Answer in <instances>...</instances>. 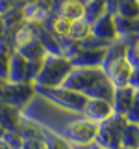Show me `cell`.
<instances>
[{
    "label": "cell",
    "instance_id": "obj_1",
    "mask_svg": "<svg viewBox=\"0 0 139 149\" xmlns=\"http://www.w3.org/2000/svg\"><path fill=\"white\" fill-rule=\"evenodd\" d=\"M61 88L83 93L87 99H106L111 101L115 86L109 82L102 67H72Z\"/></svg>",
    "mask_w": 139,
    "mask_h": 149
},
{
    "label": "cell",
    "instance_id": "obj_2",
    "mask_svg": "<svg viewBox=\"0 0 139 149\" xmlns=\"http://www.w3.org/2000/svg\"><path fill=\"white\" fill-rule=\"evenodd\" d=\"M34 90L45 101H50V104H58L63 110L72 112V114H82L83 106L89 101L83 93H78L74 90H67V88H61V86L59 88H46V86L34 84Z\"/></svg>",
    "mask_w": 139,
    "mask_h": 149
},
{
    "label": "cell",
    "instance_id": "obj_3",
    "mask_svg": "<svg viewBox=\"0 0 139 149\" xmlns=\"http://www.w3.org/2000/svg\"><path fill=\"white\" fill-rule=\"evenodd\" d=\"M72 71V63L65 56H56V54H46L41 73L35 77L34 84L37 86H46V88H59L67 74Z\"/></svg>",
    "mask_w": 139,
    "mask_h": 149
},
{
    "label": "cell",
    "instance_id": "obj_4",
    "mask_svg": "<svg viewBox=\"0 0 139 149\" xmlns=\"http://www.w3.org/2000/svg\"><path fill=\"white\" fill-rule=\"evenodd\" d=\"M126 123H128L126 116L113 112L109 118H106L104 121L98 123L95 143H98V146L106 147V149H119L120 147V132H122Z\"/></svg>",
    "mask_w": 139,
    "mask_h": 149
},
{
    "label": "cell",
    "instance_id": "obj_5",
    "mask_svg": "<svg viewBox=\"0 0 139 149\" xmlns=\"http://www.w3.org/2000/svg\"><path fill=\"white\" fill-rule=\"evenodd\" d=\"M96 129H98V123H95V121H91L87 118H80V119L69 121L59 130L58 136H61L63 140L74 143V146H87V143L95 142Z\"/></svg>",
    "mask_w": 139,
    "mask_h": 149
},
{
    "label": "cell",
    "instance_id": "obj_6",
    "mask_svg": "<svg viewBox=\"0 0 139 149\" xmlns=\"http://www.w3.org/2000/svg\"><path fill=\"white\" fill-rule=\"evenodd\" d=\"M35 90L30 82H2L0 84V101L22 110L34 101Z\"/></svg>",
    "mask_w": 139,
    "mask_h": 149
},
{
    "label": "cell",
    "instance_id": "obj_7",
    "mask_svg": "<svg viewBox=\"0 0 139 149\" xmlns=\"http://www.w3.org/2000/svg\"><path fill=\"white\" fill-rule=\"evenodd\" d=\"M102 69H104L106 77L109 78V82L113 84L115 88H119V86H126L128 84L133 67H132V63L126 60V56H120V58L104 62L102 63Z\"/></svg>",
    "mask_w": 139,
    "mask_h": 149
},
{
    "label": "cell",
    "instance_id": "obj_8",
    "mask_svg": "<svg viewBox=\"0 0 139 149\" xmlns=\"http://www.w3.org/2000/svg\"><path fill=\"white\" fill-rule=\"evenodd\" d=\"M91 36L98 37L104 41H115L119 37L117 30H115V21H113V13L106 11L104 15H100L98 19L91 22Z\"/></svg>",
    "mask_w": 139,
    "mask_h": 149
},
{
    "label": "cell",
    "instance_id": "obj_9",
    "mask_svg": "<svg viewBox=\"0 0 139 149\" xmlns=\"http://www.w3.org/2000/svg\"><path fill=\"white\" fill-rule=\"evenodd\" d=\"M108 49H80L71 58L72 67H102Z\"/></svg>",
    "mask_w": 139,
    "mask_h": 149
},
{
    "label": "cell",
    "instance_id": "obj_10",
    "mask_svg": "<svg viewBox=\"0 0 139 149\" xmlns=\"http://www.w3.org/2000/svg\"><path fill=\"white\" fill-rule=\"evenodd\" d=\"M82 114L83 118L95 121V123H100V121H104L106 118H109L113 114V106H111V101H106V99H89L87 104L83 106Z\"/></svg>",
    "mask_w": 139,
    "mask_h": 149
},
{
    "label": "cell",
    "instance_id": "obj_11",
    "mask_svg": "<svg viewBox=\"0 0 139 149\" xmlns=\"http://www.w3.org/2000/svg\"><path fill=\"white\" fill-rule=\"evenodd\" d=\"M136 88H132L130 84L126 86H119L115 88L113 97H111V106H113V112L117 114H126V110L130 108L133 97H136Z\"/></svg>",
    "mask_w": 139,
    "mask_h": 149
},
{
    "label": "cell",
    "instance_id": "obj_12",
    "mask_svg": "<svg viewBox=\"0 0 139 149\" xmlns=\"http://www.w3.org/2000/svg\"><path fill=\"white\" fill-rule=\"evenodd\" d=\"M21 110L15 106L8 104V102L0 101V125L6 130H19L21 127Z\"/></svg>",
    "mask_w": 139,
    "mask_h": 149
},
{
    "label": "cell",
    "instance_id": "obj_13",
    "mask_svg": "<svg viewBox=\"0 0 139 149\" xmlns=\"http://www.w3.org/2000/svg\"><path fill=\"white\" fill-rule=\"evenodd\" d=\"M48 6L43 4L41 0H30L24 8H22V17L26 19L28 22H45L48 19Z\"/></svg>",
    "mask_w": 139,
    "mask_h": 149
},
{
    "label": "cell",
    "instance_id": "obj_14",
    "mask_svg": "<svg viewBox=\"0 0 139 149\" xmlns=\"http://www.w3.org/2000/svg\"><path fill=\"white\" fill-rule=\"evenodd\" d=\"M26 63L28 60L21 52L11 54V62H9V73L6 82H26Z\"/></svg>",
    "mask_w": 139,
    "mask_h": 149
},
{
    "label": "cell",
    "instance_id": "obj_15",
    "mask_svg": "<svg viewBox=\"0 0 139 149\" xmlns=\"http://www.w3.org/2000/svg\"><path fill=\"white\" fill-rule=\"evenodd\" d=\"M58 15L69 19V21L83 17V2L82 0H59Z\"/></svg>",
    "mask_w": 139,
    "mask_h": 149
},
{
    "label": "cell",
    "instance_id": "obj_16",
    "mask_svg": "<svg viewBox=\"0 0 139 149\" xmlns=\"http://www.w3.org/2000/svg\"><path fill=\"white\" fill-rule=\"evenodd\" d=\"M115 21V30H117L119 37H128V36H136L139 34V19H130L122 15H113Z\"/></svg>",
    "mask_w": 139,
    "mask_h": 149
},
{
    "label": "cell",
    "instance_id": "obj_17",
    "mask_svg": "<svg viewBox=\"0 0 139 149\" xmlns=\"http://www.w3.org/2000/svg\"><path fill=\"white\" fill-rule=\"evenodd\" d=\"M120 147L139 149V125L137 123H126L120 132Z\"/></svg>",
    "mask_w": 139,
    "mask_h": 149
},
{
    "label": "cell",
    "instance_id": "obj_18",
    "mask_svg": "<svg viewBox=\"0 0 139 149\" xmlns=\"http://www.w3.org/2000/svg\"><path fill=\"white\" fill-rule=\"evenodd\" d=\"M17 50H19L22 56H24L26 60H35V58H45V56H46V50H45L43 43L37 39V36H35L32 41H28L26 45L19 47Z\"/></svg>",
    "mask_w": 139,
    "mask_h": 149
},
{
    "label": "cell",
    "instance_id": "obj_19",
    "mask_svg": "<svg viewBox=\"0 0 139 149\" xmlns=\"http://www.w3.org/2000/svg\"><path fill=\"white\" fill-rule=\"evenodd\" d=\"M87 36H91V22L87 21L85 17L71 21V30H69V37H71V39L82 41V39H85Z\"/></svg>",
    "mask_w": 139,
    "mask_h": 149
},
{
    "label": "cell",
    "instance_id": "obj_20",
    "mask_svg": "<svg viewBox=\"0 0 139 149\" xmlns=\"http://www.w3.org/2000/svg\"><path fill=\"white\" fill-rule=\"evenodd\" d=\"M108 11L106 9V0H87L83 4V17L87 19L89 22H93L95 19H98L100 15Z\"/></svg>",
    "mask_w": 139,
    "mask_h": 149
},
{
    "label": "cell",
    "instance_id": "obj_21",
    "mask_svg": "<svg viewBox=\"0 0 139 149\" xmlns=\"http://www.w3.org/2000/svg\"><path fill=\"white\" fill-rule=\"evenodd\" d=\"M37 36V39L43 43L45 47V50H46V54H56V56H61V49H59V43H58V39L52 36V32H48V30H39V34H35Z\"/></svg>",
    "mask_w": 139,
    "mask_h": 149
},
{
    "label": "cell",
    "instance_id": "obj_22",
    "mask_svg": "<svg viewBox=\"0 0 139 149\" xmlns=\"http://www.w3.org/2000/svg\"><path fill=\"white\" fill-rule=\"evenodd\" d=\"M117 15L130 17V19H139V2L137 0H119Z\"/></svg>",
    "mask_w": 139,
    "mask_h": 149
},
{
    "label": "cell",
    "instance_id": "obj_23",
    "mask_svg": "<svg viewBox=\"0 0 139 149\" xmlns=\"http://www.w3.org/2000/svg\"><path fill=\"white\" fill-rule=\"evenodd\" d=\"M69 30H71V21H69V19H65L61 15L52 17L48 32H52V34L58 36V37H65V36H69Z\"/></svg>",
    "mask_w": 139,
    "mask_h": 149
},
{
    "label": "cell",
    "instance_id": "obj_24",
    "mask_svg": "<svg viewBox=\"0 0 139 149\" xmlns=\"http://www.w3.org/2000/svg\"><path fill=\"white\" fill-rule=\"evenodd\" d=\"M58 43H59V49H61V56H65V58H69V60H71L72 56H76V54H78V50L82 49V47H80V41L71 39L69 36L59 37Z\"/></svg>",
    "mask_w": 139,
    "mask_h": 149
},
{
    "label": "cell",
    "instance_id": "obj_25",
    "mask_svg": "<svg viewBox=\"0 0 139 149\" xmlns=\"http://www.w3.org/2000/svg\"><path fill=\"white\" fill-rule=\"evenodd\" d=\"M43 140L46 142V147L48 149H72L67 143V140H63L61 136H58V134L50 132L46 129H43Z\"/></svg>",
    "mask_w": 139,
    "mask_h": 149
},
{
    "label": "cell",
    "instance_id": "obj_26",
    "mask_svg": "<svg viewBox=\"0 0 139 149\" xmlns=\"http://www.w3.org/2000/svg\"><path fill=\"white\" fill-rule=\"evenodd\" d=\"M11 54L9 49L4 43H0V80L6 82L8 80V73H9V62H11Z\"/></svg>",
    "mask_w": 139,
    "mask_h": 149
},
{
    "label": "cell",
    "instance_id": "obj_27",
    "mask_svg": "<svg viewBox=\"0 0 139 149\" xmlns=\"http://www.w3.org/2000/svg\"><path fill=\"white\" fill-rule=\"evenodd\" d=\"M43 62L45 58H35V60H28L26 63V82L34 84L35 77L41 73V67H43Z\"/></svg>",
    "mask_w": 139,
    "mask_h": 149
},
{
    "label": "cell",
    "instance_id": "obj_28",
    "mask_svg": "<svg viewBox=\"0 0 139 149\" xmlns=\"http://www.w3.org/2000/svg\"><path fill=\"white\" fill-rule=\"evenodd\" d=\"M2 140L11 149H21L22 142H24V138H22V134L19 132V130H6V132L2 134Z\"/></svg>",
    "mask_w": 139,
    "mask_h": 149
},
{
    "label": "cell",
    "instance_id": "obj_29",
    "mask_svg": "<svg viewBox=\"0 0 139 149\" xmlns=\"http://www.w3.org/2000/svg\"><path fill=\"white\" fill-rule=\"evenodd\" d=\"M34 37H35V30H32L30 26L19 28L17 34H15V45H17V49H19V47H22V45H26L28 41H32Z\"/></svg>",
    "mask_w": 139,
    "mask_h": 149
},
{
    "label": "cell",
    "instance_id": "obj_30",
    "mask_svg": "<svg viewBox=\"0 0 139 149\" xmlns=\"http://www.w3.org/2000/svg\"><path fill=\"white\" fill-rule=\"evenodd\" d=\"M126 119L128 123H137L139 125V90L136 91V97H133L132 104H130V108L126 110Z\"/></svg>",
    "mask_w": 139,
    "mask_h": 149
},
{
    "label": "cell",
    "instance_id": "obj_31",
    "mask_svg": "<svg viewBox=\"0 0 139 149\" xmlns=\"http://www.w3.org/2000/svg\"><path fill=\"white\" fill-rule=\"evenodd\" d=\"M21 149H48L43 138H26Z\"/></svg>",
    "mask_w": 139,
    "mask_h": 149
},
{
    "label": "cell",
    "instance_id": "obj_32",
    "mask_svg": "<svg viewBox=\"0 0 139 149\" xmlns=\"http://www.w3.org/2000/svg\"><path fill=\"white\" fill-rule=\"evenodd\" d=\"M128 84H130L132 88H136V90H139V65L132 69V74H130V80H128Z\"/></svg>",
    "mask_w": 139,
    "mask_h": 149
},
{
    "label": "cell",
    "instance_id": "obj_33",
    "mask_svg": "<svg viewBox=\"0 0 139 149\" xmlns=\"http://www.w3.org/2000/svg\"><path fill=\"white\" fill-rule=\"evenodd\" d=\"M83 149H106V147H102L98 146V143H95V142H91V143H87V146H82Z\"/></svg>",
    "mask_w": 139,
    "mask_h": 149
},
{
    "label": "cell",
    "instance_id": "obj_34",
    "mask_svg": "<svg viewBox=\"0 0 139 149\" xmlns=\"http://www.w3.org/2000/svg\"><path fill=\"white\" fill-rule=\"evenodd\" d=\"M130 45H132V47H133V50H136V52L139 54V36H137V37H136V39H133Z\"/></svg>",
    "mask_w": 139,
    "mask_h": 149
},
{
    "label": "cell",
    "instance_id": "obj_35",
    "mask_svg": "<svg viewBox=\"0 0 139 149\" xmlns=\"http://www.w3.org/2000/svg\"><path fill=\"white\" fill-rule=\"evenodd\" d=\"M0 149H11V147H9V146H8V143H6V142H4V140H2V138H0Z\"/></svg>",
    "mask_w": 139,
    "mask_h": 149
},
{
    "label": "cell",
    "instance_id": "obj_36",
    "mask_svg": "<svg viewBox=\"0 0 139 149\" xmlns=\"http://www.w3.org/2000/svg\"><path fill=\"white\" fill-rule=\"evenodd\" d=\"M4 132H6V129H4L2 125H0V138H2V134H4Z\"/></svg>",
    "mask_w": 139,
    "mask_h": 149
},
{
    "label": "cell",
    "instance_id": "obj_37",
    "mask_svg": "<svg viewBox=\"0 0 139 149\" xmlns=\"http://www.w3.org/2000/svg\"><path fill=\"white\" fill-rule=\"evenodd\" d=\"M119 149H130V147H119Z\"/></svg>",
    "mask_w": 139,
    "mask_h": 149
},
{
    "label": "cell",
    "instance_id": "obj_38",
    "mask_svg": "<svg viewBox=\"0 0 139 149\" xmlns=\"http://www.w3.org/2000/svg\"><path fill=\"white\" fill-rule=\"evenodd\" d=\"M0 19H2V13H0Z\"/></svg>",
    "mask_w": 139,
    "mask_h": 149
},
{
    "label": "cell",
    "instance_id": "obj_39",
    "mask_svg": "<svg viewBox=\"0 0 139 149\" xmlns=\"http://www.w3.org/2000/svg\"><path fill=\"white\" fill-rule=\"evenodd\" d=\"M137 2H139V0H137Z\"/></svg>",
    "mask_w": 139,
    "mask_h": 149
}]
</instances>
